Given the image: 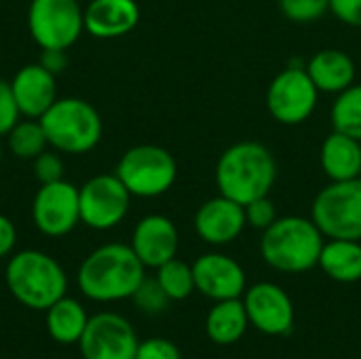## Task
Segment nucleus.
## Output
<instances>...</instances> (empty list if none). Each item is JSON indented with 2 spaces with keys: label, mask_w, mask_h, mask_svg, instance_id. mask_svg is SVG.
<instances>
[{
  "label": "nucleus",
  "mask_w": 361,
  "mask_h": 359,
  "mask_svg": "<svg viewBox=\"0 0 361 359\" xmlns=\"http://www.w3.org/2000/svg\"><path fill=\"white\" fill-rule=\"evenodd\" d=\"M245 226V207L224 195L205 201L195 214V231L209 245L233 243Z\"/></svg>",
  "instance_id": "15"
},
{
  "label": "nucleus",
  "mask_w": 361,
  "mask_h": 359,
  "mask_svg": "<svg viewBox=\"0 0 361 359\" xmlns=\"http://www.w3.org/2000/svg\"><path fill=\"white\" fill-rule=\"evenodd\" d=\"M63 53L66 51H44V57H42L40 63L55 74V72H59L66 66V55Z\"/></svg>",
  "instance_id": "35"
},
{
  "label": "nucleus",
  "mask_w": 361,
  "mask_h": 359,
  "mask_svg": "<svg viewBox=\"0 0 361 359\" xmlns=\"http://www.w3.org/2000/svg\"><path fill=\"white\" fill-rule=\"evenodd\" d=\"M319 89L311 80L307 66H288L267 89V108L281 125H300L317 108Z\"/></svg>",
  "instance_id": "9"
},
{
  "label": "nucleus",
  "mask_w": 361,
  "mask_h": 359,
  "mask_svg": "<svg viewBox=\"0 0 361 359\" xmlns=\"http://www.w3.org/2000/svg\"><path fill=\"white\" fill-rule=\"evenodd\" d=\"M8 148L17 159L23 161H34L40 152L47 150L49 140L44 133V127L38 118H27V121H19L8 133Z\"/></svg>",
  "instance_id": "24"
},
{
  "label": "nucleus",
  "mask_w": 361,
  "mask_h": 359,
  "mask_svg": "<svg viewBox=\"0 0 361 359\" xmlns=\"http://www.w3.org/2000/svg\"><path fill=\"white\" fill-rule=\"evenodd\" d=\"M330 11L338 21L361 28V0H330Z\"/></svg>",
  "instance_id": "33"
},
{
  "label": "nucleus",
  "mask_w": 361,
  "mask_h": 359,
  "mask_svg": "<svg viewBox=\"0 0 361 359\" xmlns=\"http://www.w3.org/2000/svg\"><path fill=\"white\" fill-rule=\"evenodd\" d=\"M32 216L40 233L63 237L80 222L78 188L66 180L42 184L32 203Z\"/></svg>",
  "instance_id": "12"
},
{
  "label": "nucleus",
  "mask_w": 361,
  "mask_h": 359,
  "mask_svg": "<svg viewBox=\"0 0 361 359\" xmlns=\"http://www.w3.org/2000/svg\"><path fill=\"white\" fill-rule=\"evenodd\" d=\"M78 343L85 359H135L140 345L133 326L116 313L91 317Z\"/></svg>",
  "instance_id": "11"
},
{
  "label": "nucleus",
  "mask_w": 361,
  "mask_h": 359,
  "mask_svg": "<svg viewBox=\"0 0 361 359\" xmlns=\"http://www.w3.org/2000/svg\"><path fill=\"white\" fill-rule=\"evenodd\" d=\"M192 275L195 288L214 303L241 298L247 290L243 267L235 258L220 252L199 256L192 264Z\"/></svg>",
  "instance_id": "14"
},
{
  "label": "nucleus",
  "mask_w": 361,
  "mask_h": 359,
  "mask_svg": "<svg viewBox=\"0 0 361 359\" xmlns=\"http://www.w3.org/2000/svg\"><path fill=\"white\" fill-rule=\"evenodd\" d=\"M277 180V161L273 152L254 140L228 146L216 165V184L220 195L247 205L267 197Z\"/></svg>",
  "instance_id": "1"
},
{
  "label": "nucleus",
  "mask_w": 361,
  "mask_h": 359,
  "mask_svg": "<svg viewBox=\"0 0 361 359\" xmlns=\"http://www.w3.org/2000/svg\"><path fill=\"white\" fill-rule=\"evenodd\" d=\"M114 174L131 193V197L150 199L165 195L173 186L178 178V165L165 148L140 144L121 157Z\"/></svg>",
  "instance_id": "6"
},
{
  "label": "nucleus",
  "mask_w": 361,
  "mask_h": 359,
  "mask_svg": "<svg viewBox=\"0 0 361 359\" xmlns=\"http://www.w3.org/2000/svg\"><path fill=\"white\" fill-rule=\"evenodd\" d=\"M140 21L135 0H91L85 8V32L95 38H118Z\"/></svg>",
  "instance_id": "18"
},
{
  "label": "nucleus",
  "mask_w": 361,
  "mask_h": 359,
  "mask_svg": "<svg viewBox=\"0 0 361 359\" xmlns=\"http://www.w3.org/2000/svg\"><path fill=\"white\" fill-rule=\"evenodd\" d=\"M319 163L332 182L361 178V142L334 129L319 148Z\"/></svg>",
  "instance_id": "19"
},
{
  "label": "nucleus",
  "mask_w": 361,
  "mask_h": 359,
  "mask_svg": "<svg viewBox=\"0 0 361 359\" xmlns=\"http://www.w3.org/2000/svg\"><path fill=\"white\" fill-rule=\"evenodd\" d=\"M157 271H159L157 279H159L161 288L165 290V294L169 296V300H184L197 290L192 267L184 260L171 258L165 264H161Z\"/></svg>",
  "instance_id": "26"
},
{
  "label": "nucleus",
  "mask_w": 361,
  "mask_h": 359,
  "mask_svg": "<svg viewBox=\"0 0 361 359\" xmlns=\"http://www.w3.org/2000/svg\"><path fill=\"white\" fill-rule=\"evenodd\" d=\"M245 207V220L252 229L256 231H267L279 216H277V207L275 203L267 197H260V199H254L250 201Z\"/></svg>",
  "instance_id": "29"
},
{
  "label": "nucleus",
  "mask_w": 361,
  "mask_h": 359,
  "mask_svg": "<svg viewBox=\"0 0 361 359\" xmlns=\"http://www.w3.org/2000/svg\"><path fill=\"white\" fill-rule=\"evenodd\" d=\"M6 286L25 307L42 311L66 296L68 279L51 256L34 250L15 254L6 264Z\"/></svg>",
  "instance_id": "4"
},
{
  "label": "nucleus",
  "mask_w": 361,
  "mask_h": 359,
  "mask_svg": "<svg viewBox=\"0 0 361 359\" xmlns=\"http://www.w3.org/2000/svg\"><path fill=\"white\" fill-rule=\"evenodd\" d=\"M15 241H17V231H15L13 222L0 214V258L13 252Z\"/></svg>",
  "instance_id": "34"
},
{
  "label": "nucleus",
  "mask_w": 361,
  "mask_h": 359,
  "mask_svg": "<svg viewBox=\"0 0 361 359\" xmlns=\"http://www.w3.org/2000/svg\"><path fill=\"white\" fill-rule=\"evenodd\" d=\"M311 218L328 239L361 241V178L330 182L313 201Z\"/></svg>",
  "instance_id": "7"
},
{
  "label": "nucleus",
  "mask_w": 361,
  "mask_h": 359,
  "mask_svg": "<svg viewBox=\"0 0 361 359\" xmlns=\"http://www.w3.org/2000/svg\"><path fill=\"white\" fill-rule=\"evenodd\" d=\"M178 245H180L178 229L167 216H159V214L146 216L133 229L131 248L144 267L159 269L167 260L176 258Z\"/></svg>",
  "instance_id": "16"
},
{
  "label": "nucleus",
  "mask_w": 361,
  "mask_h": 359,
  "mask_svg": "<svg viewBox=\"0 0 361 359\" xmlns=\"http://www.w3.org/2000/svg\"><path fill=\"white\" fill-rule=\"evenodd\" d=\"M144 264L131 245L108 243L87 256L78 271V288L97 303L131 298L144 281Z\"/></svg>",
  "instance_id": "2"
},
{
  "label": "nucleus",
  "mask_w": 361,
  "mask_h": 359,
  "mask_svg": "<svg viewBox=\"0 0 361 359\" xmlns=\"http://www.w3.org/2000/svg\"><path fill=\"white\" fill-rule=\"evenodd\" d=\"M44 127L49 146L68 154H82L93 150L102 140V116L85 99L63 97L38 118Z\"/></svg>",
  "instance_id": "5"
},
{
  "label": "nucleus",
  "mask_w": 361,
  "mask_h": 359,
  "mask_svg": "<svg viewBox=\"0 0 361 359\" xmlns=\"http://www.w3.org/2000/svg\"><path fill=\"white\" fill-rule=\"evenodd\" d=\"M11 89L19 112L27 118H40L57 99L55 97V74L42 63L23 66L11 80Z\"/></svg>",
  "instance_id": "17"
},
{
  "label": "nucleus",
  "mask_w": 361,
  "mask_h": 359,
  "mask_svg": "<svg viewBox=\"0 0 361 359\" xmlns=\"http://www.w3.org/2000/svg\"><path fill=\"white\" fill-rule=\"evenodd\" d=\"M27 25L42 51H68L85 30V11L78 0H32Z\"/></svg>",
  "instance_id": "8"
},
{
  "label": "nucleus",
  "mask_w": 361,
  "mask_h": 359,
  "mask_svg": "<svg viewBox=\"0 0 361 359\" xmlns=\"http://www.w3.org/2000/svg\"><path fill=\"white\" fill-rule=\"evenodd\" d=\"M0 163H2V146H0Z\"/></svg>",
  "instance_id": "36"
},
{
  "label": "nucleus",
  "mask_w": 361,
  "mask_h": 359,
  "mask_svg": "<svg viewBox=\"0 0 361 359\" xmlns=\"http://www.w3.org/2000/svg\"><path fill=\"white\" fill-rule=\"evenodd\" d=\"M317 267L338 284H355L361 279V241L330 239L324 243Z\"/></svg>",
  "instance_id": "21"
},
{
  "label": "nucleus",
  "mask_w": 361,
  "mask_h": 359,
  "mask_svg": "<svg viewBox=\"0 0 361 359\" xmlns=\"http://www.w3.org/2000/svg\"><path fill=\"white\" fill-rule=\"evenodd\" d=\"M133 303L135 307L146 313V315H159L167 309V303H169V296L165 294V290L161 288L159 279H146L137 286V290L133 292Z\"/></svg>",
  "instance_id": "27"
},
{
  "label": "nucleus",
  "mask_w": 361,
  "mask_h": 359,
  "mask_svg": "<svg viewBox=\"0 0 361 359\" xmlns=\"http://www.w3.org/2000/svg\"><path fill=\"white\" fill-rule=\"evenodd\" d=\"M332 127L361 142V85H351L338 93L332 106Z\"/></svg>",
  "instance_id": "25"
},
{
  "label": "nucleus",
  "mask_w": 361,
  "mask_h": 359,
  "mask_svg": "<svg viewBox=\"0 0 361 359\" xmlns=\"http://www.w3.org/2000/svg\"><path fill=\"white\" fill-rule=\"evenodd\" d=\"M279 8L294 23H311L330 11V0H279Z\"/></svg>",
  "instance_id": "28"
},
{
  "label": "nucleus",
  "mask_w": 361,
  "mask_h": 359,
  "mask_svg": "<svg viewBox=\"0 0 361 359\" xmlns=\"http://www.w3.org/2000/svg\"><path fill=\"white\" fill-rule=\"evenodd\" d=\"M78 203L80 222L95 231H106L123 222L129 212L131 193L116 174H102L78 188Z\"/></svg>",
  "instance_id": "10"
},
{
  "label": "nucleus",
  "mask_w": 361,
  "mask_h": 359,
  "mask_svg": "<svg viewBox=\"0 0 361 359\" xmlns=\"http://www.w3.org/2000/svg\"><path fill=\"white\" fill-rule=\"evenodd\" d=\"M360 359H361V358H360Z\"/></svg>",
  "instance_id": "37"
},
{
  "label": "nucleus",
  "mask_w": 361,
  "mask_h": 359,
  "mask_svg": "<svg viewBox=\"0 0 361 359\" xmlns=\"http://www.w3.org/2000/svg\"><path fill=\"white\" fill-rule=\"evenodd\" d=\"M19 106L15 102L11 83L0 78V135H6L19 123Z\"/></svg>",
  "instance_id": "31"
},
{
  "label": "nucleus",
  "mask_w": 361,
  "mask_h": 359,
  "mask_svg": "<svg viewBox=\"0 0 361 359\" xmlns=\"http://www.w3.org/2000/svg\"><path fill=\"white\" fill-rule=\"evenodd\" d=\"M135 359H182V353L171 341L150 339L137 345Z\"/></svg>",
  "instance_id": "32"
},
{
  "label": "nucleus",
  "mask_w": 361,
  "mask_h": 359,
  "mask_svg": "<svg viewBox=\"0 0 361 359\" xmlns=\"http://www.w3.org/2000/svg\"><path fill=\"white\" fill-rule=\"evenodd\" d=\"M307 72L319 93H343L355 83V61L341 49H322L309 63Z\"/></svg>",
  "instance_id": "20"
},
{
  "label": "nucleus",
  "mask_w": 361,
  "mask_h": 359,
  "mask_svg": "<svg viewBox=\"0 0 361 359\" xmlns=\"http://www.w3.org/2000/svg\"><path fill=\"white\" fill-rule=\"evenodd\" d=\"M47 311H49L47 328H49V334L53 336V341L63 343V345H72V343L80 341L89 320L78 300L63 296L55 305H51Z\"/></svg>",
  "instance_id": "23"
},
{
  "label": "nucleus",
  "mask_w": 361,
  "mask_h": 359,
  "mask_svg": "<svg viewBox=\"0 0 361 359\" xmlns=\"http://www.w3.org/2000/svg\"><path fill=\"white\" fill-rule=\"evenodd\" d=\"M247 326L250 320L241 298L218 300L205 320V332L216 345H235L243 339Z\"/></svg>",
  "instance_id": "22"
},
{
  "label": "nucleus",
  "mask_w": 361,
  "mask_h": 359,
  "mask_svg": "<svg viewBox=\"0 0 361 359\" xmlns=\"http://www.w3.org/2000/svg\"><path fill=\"white\" fill-rule=\"evenodd\" d=\"M34 174L40 184H51L63 180V161L57 152H40L34 159Z\"/></svg>",
  "instance_id": "30"
},
{
  "label": "nucleus",
  "mask_w": 361,
  "mask_h": 359,
  "mask_svg": "<svg viewBox=\"0 0 361 359\" xmlns=\"http://www.w3.org/2000/svg\"><path fill=\"white\" fill-rule=\"evenodd\" d=\"M243 307L250 324L267 336H283L294 328V303L277 284L260 281L247 288Z\"/></svg>",
  "instance_id": "13"
},
{
  "label": "nucleus",
  "mask_w": 361,
  "mask_h": 359,
  "mask_svg": "<svg viewBox=\"0 0 361 359\" xmlns=\"http://www.w3.org/2000/svg\"><path fill=\"white\" fill-rule=\"evenodd\" d=\"M324 243V233L313 218L283 216L262 231L260 254L271 269L298 275L317 267Z\"/></svg>",
  "instance_id": "3"
}]
</instances>
